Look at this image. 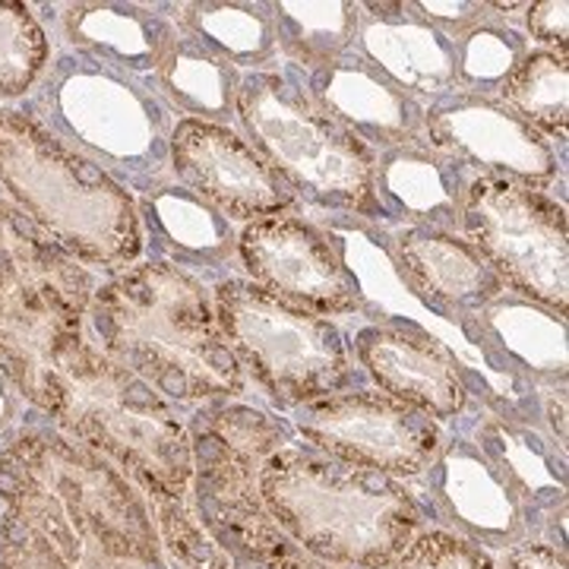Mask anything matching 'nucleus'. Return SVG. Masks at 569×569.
<instances>
[{
  "label": "nucleus",
  "instance_id": "6",
  "mask_svg": "<svg viewBox=\"0 0 569 569\" xmlns=\"http://www.w3.org/2000/svg\"><path fill=\"white\" fill-rule=\"evenodd\" d=\"M20 111L102 164L127 190L146 193L171 181L174 114L142 80L63 51L48 61Z\"/></svg>",
  "mask_w": 569,
  "mask_h": 569
},
{
  "label": "nucleus",
  "instance_id": "16",
  "mask_svg": "<svg viewBox=\"0 0 569 569\" xmlns=\"http://www.w3.org/2000/svg\"><path fill=\"white\" fill-rule=\"evenodd\" d=\"M358 361L392 399L430 415L456 418L468 402L462 365L440 339L415 323H373L355 336Z\"/></svg>",
  "mask_w": 569,
  "mask_h": 569
},
{
  "label": "nucleus",
  "instance_id": "26",
  "mask_svg": "<svg viewBox=\"0 0 569 569\" xmlns=\"http://www.w3.org/2000/svg\"><path fill=\"white\" fill-rule=\"evenodd\" d=\"M276 44L291 67L317 70L351 54L361 3L351 0H282L269 3Z\"/></svg>",
  "mask_w": 569,
  "mask_h": 569
},
{
  "label": "nucleus",
  "instance_id": "3",
  "mask_svg": "<svg viewBox=\"0 0 569 569\" xmlns=\"http://www.w3.org/2000/svg\"><path fill=\"white\" fill-rule=\"evenodd\" d=\"M39 411L70 440L130 475L156 507L183 503L193 481L190 433L171 402L133 370L114 365L89 332L61 351Z\"/></svg>",
  "mask_w": 569,
  "mask_h": 569
},
{
  "label": "nucleus",
  "instance_id": "29",
  "mask_svg": "<svg viewBox=\"0 0 569 569\" xmlns=\"http://www.w3.org/2000/svg\"><path fill=\"white\" fill-rule=\"evenodd\" d=\"M452 44H456L459 92L485 96V99H497L509 77L516 73V67L529 54V39L493 13Z\"/></svg>",
  "mask_w": 569,
  "mask_h": 569
},
{
  "label": "nucleus",
  "instance_id": "14",
  "mask_svg": "<svg viewBox=\"0 0 569 569\" xmlns=\"http://www.w3.org/2000/svg\"><path fill=\"white\" fill-rule=\"evenodd\" d=\"M171 174L231 222L284 216L301 203L291 183L224 123L174 121Z\"/></svg>",
  "mask_w": 569,
  "mask_h": 569
},
{
  "label": "nucleus",
  "instance_id": "33",
  "mask_svg": "<svg viewBox=\"0 0 569 569\" xmlns=\"http://www.w3.org/2000/svg\"><path fill=\"white\" fill-rule=\"evenodd\" d=\"M526 22H529L531 41H538L548 51L567 54L569 39V3L567 0H541L526 7Z\"/></svg>",
  "mask_w": 569,
  "mask_h": 569
},
{
  "label": "nucleus",
  "instance_id": "21",
  "mask_svg": "<svg viewBox=\"0 0 569 569\" xmlns=\"http://www.w3.org/2000/svg\"><path fill=\"white\" fill-rule=\"evenodd\" d=\"M162 7L149 3H67L61 17L63 39L92 61L133 80H152L178 39V26Z\"/></svg>",
  "mask_w": 569,
  "mask_h": 569
},
{
  "label": "nucleus",
  "instance_id": "34",
  "mask_svg": "<svg viewBox=\"0 0 569 569\" xmlns=\"http://www.w3.org/2000/svg\"><path fill=\"white\" fill-rule=\"evenodd\" d=\"M509 569H567V563H563V553L541 548V545H529V548L512 553Z\"/></svg>",
  "mask_w": 569,
  "mask_h": 569
},
{
  "label": "nucleus",
  "instance_id": "30",
  "mask_svg": "<svg viewBox=\"0 0 569 569\" xmlns=\"http://www.w3.org/2000/svg\"><path fill=\"white\" fill-rule=\"evenodd\" d=\"M51 61V39L32 7L0 0V99H22Z\"/></svg>",
  "mask_w": 569,
  "mask_h": 569
},
{
  "label": "nucleus",
  "instance_id": "28",
  "mask_svg": "<svg viewBox=\"0 0 569 569\" xmlns=\"http://www.w3.org/2000/svg\"><path fill=\"white\" fill-rule=\"evenodd\" d=\"M512 114L531 123L541 137L567 140L569 133V67L567 54L535 48L497 96Z\"/></svg>",
  "mask_w": 569,
  "mask_h": 569
},
{
  "label": "nucleus",
  "instance_id": "8",
  "mask_svg": "<svg viewBox=\"0 0 569 569\" xmlns=\"http://www.w3.org/2000/svg\"><path fill=\"white\" fill-rule=\"evenodd\" d=\"M234 114L247 142L272 164L298 200L320 209L380 216L373 197L377 152L332 121L307 96L305 82L284 70H250L238 82Z\"/></svg>",
  "mask_w": 569,
  "mask_h": 569
},
{
  "label": "nucleus",
  "instance_id": "17",
  "mask_svg": "<svg viewBox=\"0 0 569 569\" xmlns=\"http://www.w3.org/2000/svg\"><path fill=\"white\" fill-rule=\"evenodd\" d=\"M355 44L361 61L415 102H440L459 92L456 44L421 20L415 3H361Z\"/></svg>",
  "mask_w": 569,
  "mask_h": 569
},
{
  "label": "nucleus",
  "instance_id": "11",
  "mask_svg": "<svg viewBox=\"0 0 569 569\" xmlns=\"http://www.w3.org/2000/svg\"><path fill=\"white\" fill-rule=\"evenodd\" d=\"M459 231L512 295L567 317V209L545 190L475 174L466 187Z\"/></svg>",
  "mask_w": 569,
  "mask_h": 569
},
{
  "label": "nucleus",
  "instance_id": "5",
  "mask_svg": "<svg viewBox=\"0 0 569 569\" xmlns=\"http://www.w3.org/2000/svg\"><path fill=\"white\" fill-rule=\"evenodd\" d=\"M0 187L82 266L118 276L140 260L137 197L20 108H0Z\"/></svg>",
  "mask_w": 569,
  "mask_h": 569
},
{
  "label": "nucleus",
  "instance_id": "22",
  "mask_svg": "<svg viewBox=\"0 0 569 569\" xmlns=\"http://www.w3.org/2000/svg\"><path fill=\"white\" fill-rule=\"evenodd\" d=\"M475 174L425 140L377 152L373 197L383 216L459 234L466 187Z\"/></svg>",
  "mask_w": 569,
  "mask_h": 569
},
{
  "label": "nucleus",
  "instance_id": "7",
  "mask_svg": "<svg viewBox=\"0 0 569 569\" xmlns=\"http://www.w3.org/2000/svg\"><path fill=\"white\" fill-rule=\"evenodd\" d=\"M96 276L0 200V373L39 408L61 351L86 332Z\"/></svg>",
  "mask_w": 569,
  "mask_h": 569
},
{
  "label": "nucleus",
  "instance_id": "27",
  "mask_svg": "<svg viewBox=\"0 0 569 569\" xmlns=\"http://www.w3.org/2000/svg\"><path fill=\"white\" fill-rule=\"evenodd\" d=\"M437 488L447 493L452 512L468 529L497 538L516 526V503L507 485L497 478L488 459H481L468 443H456L443 456L437 466Z\"/></svg>",
  "mask_w": 569,
  "mask_h": 569
},
{
  "label": "nucleus",
  "instance_id": "13",
  "mask_svg": "<svg viewBox=\"0 0 569 569\" xmlns=\"http://www.w3.org/2000/svg\"><path fill=\"white\" fill-rule=\"evenodd\" d=\"M298 430L317 449L387 475H421L440 447V425L387 392H332L298 406Z\"/></svg>",
  "mask_w": 569,
  "mask_h": 569
},
{
  "label": "nucleus",
  "instance_id": "12",
  "mask_svg": "<svg viewBox=\"0 0 569 569\" xmlns=\"http://www.w3.org/2000/svg\"><path fill=\"white\" fill-rule=\"evenodd\" d=\"M238 257L250 282L288 305L320 317L365 313L367 301L339 244L301 216H269L247 222L238 234Z\"/></svg>",
  "mask_w": 569,
  "mask_h": 569
},
{
  "label": "nucleus",
  "instance_id": "23",
  "mask_svg": "<svg viewBox=\"0 0 569 569\" xmlns=\"http://www.w3.org/2000/svg\"><path fill=\"white\" fill-rule=\"evenodd\" d=\"M462 326H468L475 339L485 342L497 358L531 377L567 380V320L550 307L507 291Z\"/></svg>",
  "mask_w": 569,
  "mask_h": 569
},
{
  "label": "nucleus",
  "instance_id": "32",
  "mask_svg": "<svg viewBox=\"0 0 569 569\" xmlns=\"http://www.w3.org/2000/svg\"><path fill=\"white\" fill-rule=\"evenodd\" d=\"M415 10L421 13V20L440 29L452 41L490 17V3H478V0H418Z\"/></svg>",
  "mask_w": 569,
  "mask_h": 569
},
{
  "label": "nucleus",
  "instance_id": "15",
  "mask_svg": "<svg viewBox=\"0 0 569 569\" xmlns=\"http://www.w3.org/2000/svg\"><path fill=\"white\" fill-rule=\"evenodd\" d=\"M421 140L471 174H493L545 190L557 181L560 162L548 137L512 114L500 99L452 92L425 108Z\"/></svg>",
  "mask_w": 569,
  "mask_h": 569
},
{
  "label": "nucleus",
  "instance_id": "1",
  "mask_svg": "<svg viewBox=\"0 0 569 569\" xmlns=\"http://www.w3.org/2000/svg\"><path fill=\"white\" fill-rule=\"evenodd\" d=\"M0 569H162L140 490L54 430L0 449Z\"/></svg>",
  "mask_w": 569,
  "mask_h": 569
},
{
  "label": "nucleus",
  "instance_id": "4",
  "mask_svg": "<svg viewBox=\"0 0 569 569\" xmlns=\"http://www.w3.org/2000/svg\"><path fill=\"white\" fill-rule=\"evenodd\" d=\"M260 493L307 553L332 567L389 569L421 526V509L387 471L279 449L260 471Z\"/></svg>",
  "mask_w": 569,
  "mask_h": 569
},
{
  "label": "nucleus",
  "instance_id": "31",
  "mask_svg": "<svg viewBox=\"0 0 569 569\" xmlns=\"http://www.w3.org/2000/svg\"><path fill=\"white\" fill-rule=\"evenodd\" d=\"M396 563V569H497L478 545L459 541L443 531L415 538Z\"/></svg>",
  "mask_w": 569,
  "mask_h": 569
},
{
  "label": "nucleus",
  "instance_id": "2",
  "mask_svg": "<svg viewBox=\"0 0 569 569\" xmlns=\"http://www.w3.org/2000/svg\"><path fill=\"white\" fill-rule=\"evenodd\" d=\"M96 346L133 370L168 402H224L247 389L244 367L228 348L212 291L181 266H127L96 288L89 320Z\"/></svg>",
  "mask_w": 569,
  "mask_h": 569
},
{
  "label": "nucleus",
  "instance_id": "24",
  "mask_svg": "<svg viewBox=\"0 0 569 569\" xmlns=\"http://www.w3.org/2000/svg\"><path fill=\"white\" fill-rule=\"evenodd\" d=\"M168 10L181 36L203 44L209 54L222 58L234 70H266V63H272L279 54L272 17L263 3L197 0Z\"/></svg>",
  "mask_w": 569,
  "mask_h": 569
},
{
  "label": "nucleus",
  "instance_id": "10",
  "mask_svg": "<svg viewBox=\"0 0 569 569\" xmlns=\"http://www.w3.org/2000/svg\"><path fill=\"white\" fill-rule=\"evenodd\" d=\"M212 305L238 365L279 406H305L348 383L346 336L329 317L288 305L241 276L216 284Z\"/></svg>",
  "mask_w": 569,
  "mask_h": 569
},
{
  "label": "nucleus",
  "instance_id": "20",
  "mask_svg": "<svg viewBox=\"0 0 569 569\" xmlns=\"http://www.w3.org/2000/svg\"><path fill=\"white\" fill-rule=\"evenodd\" d=\"M142 238H149L159 260L187 272L224 276L241 269L238 231L216 206L200 200L178 181H164L137 197Z\"/></svg>",
  "mask_w": 569,
  "mask_h": 569
},
{
  "label": "nucleus",
  "instance_id": "18",
  "mask_svg": "<svg viewBox=\"0 0 569 569\" xmlns=\"http://www.w3.org/2000/svg\"><path fill=\"white\" fill-rule=\"evenodd\" d=\"M307 96L373 152L425 137V104L415 102L358 54L307 70Z\"/></svg>",
  "mask_w": 569,
  "mask_h": 569
},
{
  "label": "nucleus",
  "instance_id": "25",
  "mask_svg": "<svg viewBox=\"0 0 569 569\" xmlns=\"http://www.w3.org/2000/svg\"><path fill=\"white\" fill-rule=\"evenodd\" d=\"M152 92L171 111H181L190 121L224 123L234 114L241 70H234L222 58L209 54L203 44L178 32L171 51L164 54L162 67L152 77Z\"/></svg>",
  "mask_w": 569,
  "mask_h": 569
},
{
  "label": "nucleus",
  "instance_id": "35",
  "mask_svg": "<svg viewBox=\"0 0 569 569\" xmlns=\"http://www.w3.org/2000/svg\"><path fill=\"white\" fill-rule=\"evenodd\" d=\"M20 406H22V396L13 389V383L0 373V443H3V440L10 443V440L17 437V433H13V425H17Z\"/></svg>",
  "mask_w": 569,
  "mask_h": 569
},
{
  "label": "nucleus",
  "instance_id": "37",
  "mask_svg": "<svg viewBox=\"0 0 569 569\" xmlns=\"http://www.w3.org/2000/svg\"><path fill=\"white\" fill-rule=\"evenodd\" d=\"M200 569H234V567H231V563L224 560L222 553H212V560H209V563H203Z\"/></svg>",
  "mask_w": 569,
  "mask_h": 569
},
{
  "label": "nucleus",
  "instance_id": "36",
  "mask_svg": "<svg viewBox=\"0 0 569 569\" xmlns=\"http://www.w3.org/2000/svg\"><path fill=\"white\" fill-rule=\"evenodd\" d=\"M548 415H550V425H553V430L560 433V443H567V396H563V389L550 399Z\"/></svg>",
  "mask_w": 569,
  "mask_h": 569
},
{
  "label": "nucleus",
  "instance_id": "9",
  "mask_svg": "<svg viewBox=\"0 0 569 569\" xmlns=\"http://www.w3.org/2000/svg\"><path fill=\"white\" fill-rule=\"evenodd\" d=\"M284 443L288 427L260 408L216 402L190 421L197 512L216 541L247 569H263L295 550L257 490L266 459Z\"/></svg>",
  "mask_w": 569,
  "mask_h": 569
},
{
  "label": "nucleus",
  "instance_id": "19",
  "mask_svg": "<svg viewBox=\"0 0 569 569\" xmlns=\"http://www.w3.org/2000/svg\"><path fill=\"white\" fill-rule=\"evenodd\" d=\"M396 263L408 284L440 313H456L462 323L507 295V284L485 257L456 231L408 224L392 241Z\"/></svg>",
  "mask_w": 569,
  "mask_h": 569
}]
</instances>
